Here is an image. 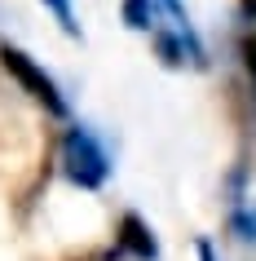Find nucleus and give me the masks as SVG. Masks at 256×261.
<instances>
[{"instance_id":"1","label":"nucleus","mask_w":256,"mask_h":261,"mask_svg":"<svg viewBox=\"0 0 256 261\" xmlns=\"http://www.w3.org/2000/svg\"><path fill=\"white\" fill-rule=\"evenodd\" d=\"M62 173H67L80 191H97L110 177V155L97 142V133L89 124H71L62 133Z\"/></svg>"},{"instance_id":"2","label":"nucleus","mask_w":256,"mask_h":261,"mask_svg":"<svg viewBox=\"0 0 256 261\" xmlns=\"http://www.w3.org/2000/svg\"><path fill=\"white\" fill-rule=\"evenodd\" d=\"M0 67L9 71V75H14V80L22 84V89H27L44 111H49V115H67V97L58 93L53 75H49V71H44L31 54H22L18 44H0Z\"/></svg>"},{"instance_id":"3","label":"nucleus","mask_w":256,"mask_h":261,"mask_svg":"<svg viewBox=\"0 0 256 261\" xmlns=\"http://www.w3.org/2000/svg\"><path fill=\"white\" fill-rule=\"evenodd\" d=\"M120 252H128V257H137V261H155L159 257L155 234H150V226L137 217V213H128V217L120 221Z\"/></svg>"},{"instance_id":"4","label":"nucleus","mask_w":256,"mask_h":261,"mask_svg":"<svg viewBox=\"0 0 256 261\" xmlns=\"http://www.w3.org/2000/svg\"><path fill=\"white\" fill-rule=\"evenodd\" d=\"M124 18L133 31H150V18H155V5L150 0H124Z\"/></svg>"},{"instance_id":"5","label":"nucleus","mask_w":256,"mask_h":261,"mask_svg":"<svg viewBox=\"0 0 256 261\" xmlns=\"http://www.w3.org/2000/svg\"><path fill=\"white\" fill-rule=\"evenodd\" d=\"M44 5H49V14L62 22V31H67V36H80V22H75V9H71V0H44Z\"/></svg>"},{"instance_id":"6","label":"nucleus","mask_w":256,"mask_h":261,"mask_svg":"<svg viewBox=\"0 0 256 261\" xmlns=\"http://www.w3.org/2000/svg\"><path fill=\"white\" fill-rule=\"evenodd\" d=\"M243 62H247V75H252V84H256V31L247 36V44H243Z\"/></svg>"},{"instance_id":"7","label":"nucleus","mask_w":256,"mask_h":261,"mask_svg":"<svg viewBox=\"0 0 256 261\" xmlns=\"http://www.w3.org/2000/svg\"><path fill=\"white\" fill-rule=\"evenodd\" d=\"M239 14L247 18V22H256V0H239Z\"/></svg>"},{"instance_id":"8","label":"nucleus","mask_w":256,"mask_h":261,"mask_svg":"<svg viewBox=\"0 0 256 261\" xmlns=\"http://www.w3.org/2000/svg\"><path fill=\"white\" fill-rule=\"evenodd\" d=\"M199 261H216V252H212V244H208V239H199Z\"/></svg>"}]
</instances>
